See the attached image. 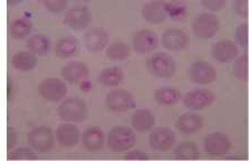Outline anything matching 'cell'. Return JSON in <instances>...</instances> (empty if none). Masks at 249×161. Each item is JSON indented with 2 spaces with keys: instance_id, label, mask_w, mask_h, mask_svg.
<instances>
[{
  "instance_id": "6da1fadb",
  "label": "cell",
  "mask_w": 249,
  "mask_h": 161,
  "mask_svg": "<svg viewBox=\"0 0 249 161\" xmlns=\"http://www.w3.org/2000/svg\"><path fill=\"white\" fill-rule=\"evenodd\" d=\"M59 118L64 121L78 123L88 118L89 110L85 102L80 97H67L58 107Z\"/></svg>"
},
{
  "instance_id": "7a4b0ae2",
  "label": "cell",
  "mask_w": 249,
  "mask_h": 161,
  "mask_svg": "<svg viewBox=\"0 0 249 161\" xmlns=\"http://www.w3.org/2000/svg\"><path fill=\"white\" fill-rule=\"evenodd\" d=\"M146 69L153 76L170 78L176 74L177 65L175 59L169 54L158 52L146 59Z\"/></svg>"
},
{
  "instance_id": "3957f363",
  "label": "cell",
  "mask_w": 249,
  "mask_h": 161,
  "mask_svg": "<svg viewBox=\"0 0 249 161\" xmlns=\"http://www.w3.org/2000/svg\"><path fill=\"white\" fill-rule=\"evenodd\" d=\"M137 137L127 126H115L107 136V147L114 152H125L134 147Z\"/></svg>"
},
{
  "instance_id": "277c9868",
  "label": "cell",
  "mask_w": 249,
  "mask_h": 161,
  "mask_svg": "<svg viewBox=\"0 0 249 161\" xmlns=\"http://www.w3.org/2000/svg\"><path fill=\"white\" fill-rule=\"evenodd\" d=\"M219 28L220 21L218 17L216 15L209 13L199 14L192 24V29H194L196 36L203 40L213 38L219 31Z\"/></svg>"
},
{
  "instance_id": "5b68a950",
  "label": "cell",
  "mask_w": 249,
  "mask_h": 161,
  "mask_svg": "<svg viewBox=\"0 0 249 161\" xmlns=\"http://www.w3.org/2000/svg\"><path fill=\"white\" fill-rule=\"evenodd\" d=\"M27 141L34 150L40 153H46L54 148V133L48 126H37L27 136Z\"/></svg>"
},
{
  "instance_id": "8992f818",
  "label": "cell",
  "mask_w": 249,
  "mask_h": 161,
  "mask_svg": "<svg viewBox=\"0 0 249 161\" xmlns=\"http://www.w3.org/2000/svg\"><path fill=\"white\" fill-rule=\"evenodd\" d=\"M92 21V13L88 6L75 5L66 10L64 22L73 31H83Z\"/></svg>"
},
{
  "instance_id": "52a82bcc",
  "label": "cell",
  "mask_w": 249,
  "mask_h": 161,
  "mask_svg": "<svg viewBox=\"0 0 249 161\" xmlns=\"http://www.w3.org/2000/svg\"><path fill=\"white\" fill-rule=\"evenodd\" d=\"M105 103L108 110L113 112H126L137 106L133 95L124 89H116L108 92Z\"/></svg>"
},
{
  "instance_id": "ba28073f",
  "label": "cell",
  "mask_w": 249,
  "mask_h": 161,
  "mask_svg": "<svg viewBox=\"0 0 249 161\" xmlns=\"http://www.w3.org/2000/svg\"><path fill=\"white\" fill-rule=\"evenodd\" d=\"M188 75L194 83L207 85L216 80L217 71L209 63L205 61H196L188 70Z\"/></svg>"
},
{
  "instance_id": "9c48e42d",
  "label": "cell",
  "mask_w": 249,
  "mask_h": 161,
  "mask_svg": "<svg viewBox=\"0 0 249 161\" xmlns=\"http://www.w3.org/2000/svg\"><path fill=\"white\" fill-rule=\"evenodd\" d=\"M39 94L48 102H58L67 94V88L59 78L50 77L40 82L38 86Z\"/></svg>"
},
{
  "instance_id": "30bf717a",
  "label": "cell",
  "mask_w": 249,
  "mask_h": 161,
  "mask_svg": "<svg viewBox=\"0 0 249 161\" xmlns=\"http://www.w3.org/2000/svg\"><path fill=\"white\" fill-rule=\"evenodd\" d=\"M183 106L192 111L205 110L214 102V95L207 89H198L187 93L182 99Z\"/></svg>"
},
{
  "instance_id": "8fae6325",
  "label": "cell",
  "mask_w": 249,
  "mask_h": 161,
  "mask_svg": "<svg viewBox=\"0 0 249 161\" xmlns=\"http://www.w3.org/2000/svg\"><path fill=\"white\" fill-rule=\"evenodd\" d=\"M203 147L209 156L220 157L227 153L231 148L229 138L222 132L209 133L203 141Z\"/></svg>"
},
{
  "instance_id": "7c38bea8",
  "label": "cell",
  "mask_w": 249,
  "mask_h": 161,
  "mask_svg": "<svg viewBox=\"0 0 249 161\" xmlns=\"http://www.w3.org/2000/svg\"><path fill=\"white\" fill-rule=\"evenodd\" d=\"M162 46L172 52L186 50L189 45V37L187 33L179 28H169L162 34Z\"/></svg>"
},
{
  "instance_id": "4fadbf2b",
  "label": "cell",
  "mask_w": 249,
  "mask_h": 161,
  "mask_svg": "<svg viewBox=\"0 0 249 161\" xmlns=\"http://www.w3.org/2000/svg\"><path fill=\"white\" fill-rule=\"evenodd\" d=\"M159 39L157 34L151 29H141L133 36L132 45L138 54H148L158 47Z\"/></svg>"
},
{
  "instance_id": "5bb4252c",
  "label": "cell",
  "mask_w": 249,
  "mask_h": 161,
  "mask_svg": "<svg viewBox=\"0 0 249 161\" xmlns=\"http://www.w3.org/2000/svg\"><path fill=\"white\" fill-rule=\"evenodd\" d=\"M149 142L151 148H153L154 150L167 151L172 148L173 143L176 142V134L171 129L159 126V128L153 129L150 133Z\"/></svg>"
},
{
  "instance_id": "9a60e30c",
  "label": "cell",
  "mask_w": 249,
  "mask_h": 161,
  "mask_svg": "<svg viewBox=\"0 0 249 161\" xmlns=\"http://www.w3.org/2000/svg\"><path fill=\"white\" fill-rule=\"evenodd\" d=\"M211 54L213 59H216L218 63L225 64L235 59L239 54V48L235 42L229 39H222L213 44L211 48Z\"/></svg>"
},
{
  "instance_id": "2e32d148",
  "label": "cell",
  "mask_w": 249,
  "mask_h": 161,
  "mask_svg": "<svg viewBox=\"0 0 249 161\" xmlns=\"http://www.w3.org/2000/svg\"><path fill=\"white\" fill-rule=\"evenodd\" d=\"M168 3L163 1H150L142 7V17L152 25L162 24L168 16Z\"/></svg>"
},
{
  "instance_id": "e0dca14e",
  "label": "cell",
  "mask_w": 249,
  "mask_h": 161,
  "mask_svg": "<svg viewBox=\"0 0 249 161\" xmlns=\"http://www.w3.org/2000/svg\"><path fill=\"white\" fill-rule=\"evenodd\" d=\"M89 70L85 63L81 61L69 62L62 69V76L71 84H78L89 77Z\"/></svg>"
},
{
  "instance_id": "ac0fdd59",
  "label": "cell",
  "mask_w": 249,
  "mask_h": 161,
  "mask_svg": "<svg viewBox=\"0 0 249 161\" xmlns=\"http://www.w3.org/2000/svg\"><path fill=\"white\" fill-rule=\"evenodd\" d=\"M55 137L60 147L71 148L80 142L81 132L76 125H71V123H64L56 130Z\"/></svg>"
},
{
  "instance_id": "d6986e66",
  "label": "cell",
  "mask_w": 249,
  "mask_h": 161,
  "mask_svg": "<svg viewBox=\"0 0 249 161\" xmlns=\"http://www.w3.org/2000/svg\"><path fill=\"white\" fill-rule=\"evenodd\" d=\"M203 120L197 113H183L180 115L176 122V128L178 129L179 132L186 136H190L192 133L198 132L202 128Z\"/></svg>"
},
{
  "instance_id": "ffe728a7",
  "label": "cell",
  "mask_w": 249,
  "mask_h": 161,
  "mask_svg": "<svg viewBox=\"0 0 249 161\" xmlns=\"http://www.w3.org/2000/svg\"><path fill=\"white\" fill-rule=\"evenodd\" d=\"M107 43L108 35L102 28H92L84 35V45L89 52L103 51Z\"/></svg>"
},
{
  "instance_id": "44dd1931",
  "label": "cell",
  "mask_w": 249,
  "mask_h": 161,
  "mask_svg": "<svg viewBox=\"0 0 249 161\" xmlns=\"http://www.w3.org/2000/svg\"><path fill=\"white\" fill-rule=\"evenodd\" d=\"M105 141V134L103 130L99 126H92V128L86 129L82 134L83 145L88 149L89 151H97L102 149Z\"/></svg>"
},
{
  "instance_id": "7402d4cb",
  "label": "cell",
  "mask_w": 249,
  "mask_h": 161,
  "mask_svg": "<svg viewBox=\"0 0 249 161\" xmlns=\"http://www.w3.org/2000/svg\"><path fill=\"white\" fill-rule=\"evenodd\" d=\"M132 125L139 132H146L153 128L156 117L148 108H139L132 114Z\"/></svg>"
},
{
  "instance_id": "603a6c76",
  "label": "cell",
  "mask_w": 249,
  "mask_h": 161,
  "mask_svg": "<svg viewBox=\"0 0 249 161\" xmlns=\"http://www.w3.org/2000/svg\"><path fill=\"white\" fill-rule=\"evenodd\" d=\"M181 99L179 89L175 86H161L154 92V100L160 106H175Z\"/></svg>"
},
{
  "instance_id": "cb8c5ba5",
  "label": "cell",
  "mask_w": 249,
  "mask_h": 161,
  "mask_svg": "<svg viewBox=\"0 0 249 161\" xmlns=\"http://www.w3.org/2000/svg\"><path fill=\"white\" fill-rule=\"evenodd\" d=\"M11 64L15 69L22 72L32 71L37 65V57L35 54H33L29 51H20L17 52L16 54L11 58Z\"/></svg>"
},
{
  "instance_id": "d4e9b609",
  "label": "cell",
  "mask_w": 249,
  "mask_h": 161,
  "mask_svg": "<svg viewBox=\"0 0 249 161\" xmlns=\"http://www.w3.org/2000/svg\"><path fill=\"white\" fill-rule=\"evenodd\" d=\"M80 46L74 37H64L60 38L55 45V54L60 58H70L77 55Z\"/></svg>"
},
{
  "instance_id": "484cf974",
  "label": "cell",
  "mask_w": 249,
  "mask_h": 161,
  "mask_svg": "<svg viewBox=\"0 0 249 161\" xmlns=\"http://www.w3.org/2000/svg\"><path fill=\"white\" fill-rule=\"evenodd\" d=\"M124 80V73L123 71L118 66H111L104 69L100 73L97 81L99 83L108 86V88H113V86H118L121 84Z\"/></svg>"
},
{
  "instance_id": "4316f807",
  "label": "cell",
  "mask_w": 249,
  "mask_h": 161,
  "mask_svg": "<svg viewBox=\"0 0 249 161\" xmlns=\"http://www.w3.org/2000/svg\"><path fill=\"white\" fill-rule=\"evenodd\" d=\"M27 48L33 54L45 56L51 50V40L44 34H36V35L30 36L27 42Z\"/></svg>"
},
{
  "instance_id": "83f0119b",
  "label": "cell",
  "mask_w": 249,
  "mask_h": 161,
  "mask_svg": "<svg viewBox=\"0 0 249 161\" xmlns=\"http://www.w3.org/2000/svg\"><path fill=\"white\" fill-rule=\"evenodd\" d=\"M200 156L198 145L192 141H183L176 148L175 157L180 160H196Z\"/></svg>"
},
{
  "instance_id": "f1b7e54d",
  "label": "cell",
  "mask_w": 249,
  "mask_h": 161,
  "mask_svg": "<svg viewBox=\"0 0 249 161\" xmlns=\"http://www.w3.org/2000/svg\"><path fill=\"white\" fill-rule=\"evenodd\" d=\"M131 55L129 45L123 42H114L107 48V57L111 61H124Z\"/></svg>"
},
{
  "instance_id": "f546056e",
  "label": "cell",
  "mask_w": 249,
  "mask_h": 161,
  "mask_svg": "<svg viewBox=\"0 0 249 161\" xmlns=\"http://www.w3.org/2000/svg\"><path fill=\"white\" fill-rule=\"evenodd\" d=\"M33 25L28 19H25V18H19V19L14 20L10 24L9 31L11 36L14 37L15 39H22L26 38L30 33H32Z\"/></svg>"
},
{
  "instance_id": "4dcf8cb0",
  "label": "cell",
  "mask_w": 249,
  "mask_h": 161,
  "mask_svg": "<svg viewBox=\"0 0 249 161\" xmlns=\"http://www.w3.org/2000/svg\"><path fill=\"white\" fill-rule=\"evenodd\" d=\"M232 73L238 80L243 82L248 81V55L247 53L237 59L233 63L232 66Z\"/></svg>"
},
{
  "instance_id": "1f68e13d",
  "label": "cell",
  "mask_w": 249,
  "mask_h": 161,
  "mask_svg": "<svg viewBox=\"0 0 249 161\" xmlns=\"http://www.w3.org/2000/svg\"><path fill=\"white\" fill-rule=\"evenodd\" d=\"M8 159L10 160H36L38 159V156L30 149L26 147H20L15 149L14 151L9 152Z\"/></svg>"
},
{
  "instance_id": "d6a6232c",
  "label": "cell",
  "mask_w": 249,
  "mask_h": 161,
  "mask_svg": "<svg viewBox=\"0 0 249 161\" xmlns=\"http://www.w3.org/2000/svg\"><path fill=\"white\" fill-rule=\"evenodd\" d=\"M43 5L50 13L58 14L67 8L69 1L67 0H45L43 1Z\"/></svg>"
},
{
  "instance_id": "836d02e7",
  "label": "cell",
  "mask_w": 249,
  "mask_h": 161,
  "mask_svg": "<svg viewBox=\"0 0 249 161\" xmlns=\"http://www.w3.org/2000/svg\"><path fill=\"white\" fill-rule=\"evenodd\" d=\"M236 39L241 47L247 48L248 46V24L243 22L236 29Z\"/></svg>"
},
{
  "instance_id": "e575fe53",
  "label": "cell",
  "mask_w": 249,
  "mask_h": 161,
  "mask_svg": "<svg viewBox=\"0 0 249 161\" xmlns=\"http://www.w3.org/2000/svg\"><path fill=\"white\" fill-rule=\"evenodd\" d=\"M226 0H202L201 5L211 11H219L226 6Z\"/></svg>"
},
{
  "instance_id": "d590c367",
  "label": "cell",
  "mask_w": 249,
  "mask_h": 161,
  "mask_svg": "<svg viewBox=\"0 0 249 161\" xmlns=\"http://www.w3.org/2000/svg\"><path fill=\"white\" fill-rule=\"evenodd\" d=\"M233 10L241 17L248 16V1L247 0H237L233 2Z\"/></svg>"
},
{
  "instance_id": "8d00e7d4",
  "label": "cell",
  "mask_w": 249,
  "mask_h": 161,
  "mask_svg": "<svg viewBox=\"0 0 249 161\" xmlns=\"http://www.w3.org/2000/svg\"><path fill=\"white\" fill-rule=\"evenodd\" d=\"M150 158L148 153L143 152L141 150H133L127 152L125 156H124V159L126 160H148Z\"/></svg>"
},
{
  "instance_id": "74e56055",
  "label": "cell",
  "mask_w": 249,
  "mask_h": 161,
  "mask_svg": "<svg viewBox=\"0 0 249 161\" xmlns=\"http://www.w3.org/2000/svg\"><path fill=\"white\" fill-rule=\"evenodd\" d=\"M17 138L18 136L15 129L11 128V126H8V129H7V149L8 150L13 149L15 144L17 143Z\"/></svg>"
}]
</instances>
